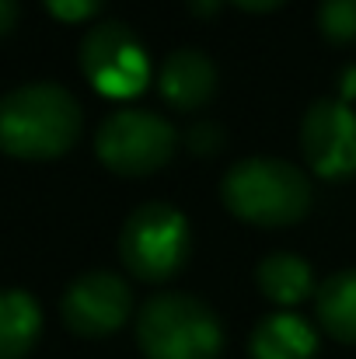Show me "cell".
<instances>
[{"label": "cell", "mask_w": 356, "mask_h": 359, "mask_svg": "<svg viewBox=\"0 0 356 359\" xmlns=\"http://www.w3.org/2000/svg\"><path fill=\"white\" fill-rule=\"evenodd\" d=\"M84 112L63 84H25L0 98V154L49 161L81 136Z\"/></svg>", "instance_id": "cell-1"}, {"label": "cell", "mask_w": 356, "mask_h": 359, "mask_svg": "<svg viewBox=\"0 0 356 359\" xmlns=\"http://www.w3.org/2000/svg\"><path fill=\"white\" fill-rule=\"evenodd\" d=\"M220 196L228 210L258 227H286L297 224L311 206V185L304 171L290 161L276 157H248L237 161L224 175Z\"/></svg>", "instance_id": "cell-2"}, {"label": "cell", "mask_w": 356, "mask_h": 359, "mask_svg": "<svg viewBox=\"0 0 356 359\" xmlns=\"http://www.w3.org/2000/svg\"><path fill=\"white\" fill-rule=\"evenodd\" d=\"M136 342L147 359H217L224 328L203 300L189 293H157L140 307Z\"/></svg>", "instance_id": "cell-3"}, {"label": "cell", "mask_w": 356, "mask_h": 359, "mask_svg": "<svg viewBox=\"0 0 356 359\" xmlns=\"http://www.w3.org/2000/svg\"><path fill=\"white\" fill-rule=\"evenodd\" d=\"M192 248V234L185 217L168 206V203H143L140 210L129 213L119 234V255L122 265L147 283H164L171 279Z\"/></svg>", "instance_id": "cell-4"}, {"label": "cell", "mask_w": 356, "mask_h": 359, "mask_svg": "<svg viewBox=\"0 0 356 359\" xmlns=\"http://www.w3.org/2000/svg\"><path fill=\"white\" fill-rule=\"evenodd\" d=\"M175 147H178V136L171 122H164L157 112H147V109H122L116 116H109L95 136V150L102 164L126 178L157 171L161 164L171 161Z\"/></svg>", "instance_id": "cell-5"}, {"label": "cell", "mask_w": 356, "mask_h": 359, "mask_svg": "<svg viewBox=\"0 0 356 359\" xmlns=\"http://www.w3.org/2000/svg\"><path fill=\"white\" fill-rule=\"evenodd\" d=\"M81 70L88 84L105 98H133L150 81V60L136 32L122 21L95 25L81 42Z\"/></svg>", "instance_id": "cell-6"}, {"label": "cell", "mask_w": 356, "mask_h": 359, "mask_svg": "<svg viewBox=\"0 0 356 359\" xmlns=\"http://www.w3.org/2000/svg\"><path fill=\"white\" fill-rule=\"evenodd\" d=\"M129 311H133V293L116 272H88L74 279L60 300L63 325L84 339H102L119 332Z\"/></svg>", "instance_id": "cell-7"}, {"label": "cell", "mask_w": 356, "mask_h": 359, "mask_svg": "<svg viewBox=\"0 0 356 359\" xmlns=\"http://www.w3.org/2000/svg\"><path fill=\"white\" fill-rule=\"evenodd\" d=\"M301 147L315 175L350 178L356 171V116L339 98H322L301 122Z\"/></svg>", "instance_id": "cell-8"}, {"label": "cell", "mask_w": 356, "mask_h": 359, "mask_svg": "<svg viewBox=\"0 0 356 359\" xmlns=\"http://www.w3.org/2000/svg\"><path fill=\"white\" fill-rule=\"evenodd\" d=\"M157 88L164 95V102L178 112H192L199 105H206L217 91V67L206 53L199 49H175L157 77Z\"/></svg>", "instance_id": "cell-9"}, {"label": "cell", "mask_w": 356, "mask_h": 359, "mask_svg": "<svg viewBox=\"0 0 356 359\" xmlns=\"http://www.w3.org/2000/svg\"><path fill=\"white\" fill-rule=\"evenodd\" d=\"M251 359H315V328L297 314H269L251 332Z\"/></svg>", "instance_id": "cell-10"}, {"label": "cell", "mask_w": 356, "mask_h": 359, "mask_svg": "<svg viewBox=\"0 0 356 359\" xmlns=\"http://www.w3.org/2000/svg\"><path fill=\"white\" fill-rule=\"evenodd\" d=\"M42 332V311L25 290H0V359H25Z\"/></svg>", "instance_id": "cell-11"}, {"label": "cell", "mask_w": 356, "mask_h": 359, "mask_svg": "<svg viewBox=\"0 0 356 359\" xmlns=\"http://www.w3.org/2000/svg\"><path fill=\"white\" fill-rule=\"evenodd\" d=\"M258 290L272 300V304H297L311 293V269L304 265V258L290 255V251H272L258 262L255 269Z\"/></svg>", "instance_id": "cell-12"}, {"label": "cell", "mask_w": 356, "mask_h": 359, "mask_svg": "<svg viewBox=\"0 0 356 359\" xmlns=\"http://www.w3.org/2000/svg\"><path fill=\"white\" fill-rule=\"evenodd\" d=\"M318 321L322 328L339 339L356 342V269H343L318 290Z\"/></svg>", "instance_id": "cell-13"}, {"label": "cell", "mask_w": 356, "mask_h": 359, "mask_svg": "<svg viewBox=\"0 0 356 359\" xmlns=\"http://www.w3.org/2000/svg\"><path fill=\"white\" fill-rule=\"evenodd\" d=\"M318 25L329 42H353L356 39V0H322L318 4Z\"/></svg>", "instance_id": "cell-14"}, {"label": "cell", "mask_w": 356, "mask_h": 359, "mask_svg": "<svg viewBox=\"0 0 356 359\" xmlns=\"http://www.w3.org/2000/svg\"><path fill=\"white\" fill-rule=\"evenodd\" d=\"M42 4H46V11H49L53 18H60V21H88V18H95L98 7H102V0H42Z\"/></svg>", "instance_id": "cell-15"}, {"label": "cell", "mask_w": 356, "mask_h": 359, "mask_svg": "<svg viewBox=\"0 0 356 359\" xmlns=\"http://www.w3.org/2000/svg\"><path fill=\"white\" fill-rule=\"evenodd\" d=\"M220 143H224V129L213 126V122H196V126L189 129V147H192L196 154H213Z\"/></svg>", "instance_id": "cell-16"}, {"label": "cell", "mask_w": 356, "mask_h": 359, "mask_svg": "<svg viewBox=\"0 0 356 359\" xmlns=\"http://www.w3.org/2000/svg\"><path fill=\"white\" fill-rule=\"evenodd\" d=\"M18 25V0H0V39Z\"/></svg>", "instance_id": "cell-17"}, {"label": "cell", "mask_w": 356, "mask_h": 359, "mask_svg": "<svg viewBox=\"0 0 356 359\" xmlns=\"http://www.w3.org/2000/svg\"><path fill=\"white\" fill-rule=\"evenodd\" d=\"M237 7H244V11H255V14H262V11H276L283 0H231Z\"/></svg>", "instance_id": "cell-18"}, {"label": "cell", "mask_w": 356, "mask_h": 359, "mask_svg": "<svg viewBox=\"0 0 356 359\" xmlns=\"http://www.w3.org/2000/svg\"><path fill=\"white\" fill-rule=\"evenodd\" d=\"M192 7H196L199 14H210L213 7H220V0H192Z\"/></svg>", "instance_id": "cell-19"}, {"label": "cell", "mask_w": 356, "mask_h": 359, "mask_svg": "<svg viewBox=\"0 0 356 359\" xmlns=\"http://www.w3.org/2000/svg\"><path fill=\"white\" fill-rule=\"evenodd\" d=\"M350 95H356V70L346 74V98H350Z\"/></svg>", "instance_id": "cell-20"}]
</instances>
